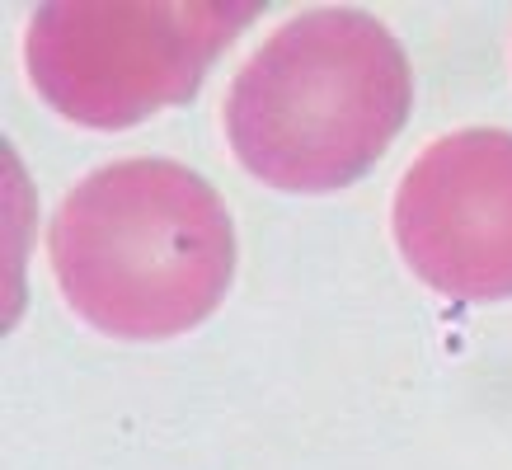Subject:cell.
<instances>
[{
  "instance_id": "cell-1",
  "label": "cell",
  "mask_w": 512,
  "mask_h": 470,
  "mask_svg": "<svg viewBox=\"0 0 512 470\" xmlns=\"http://www.w3.org/2000/svg\"><path fill=\"white\" fill-rule=\"evenodd\" d=\"M66 301L113 339L202 325L235 273L231 212L174 160H118L80 179L47 231Z\"/></svg>"
},
{
  "instance_id": "cell-2",
  "label": "cell",
  "mask_w": 512,
  "mask_h": 470,
  "mask_svg": "<svg viewBox=\"0 0 512 470\" xmlns=\"http://www.w3.org/2000/svg\"><path fill=\"white\" fill-rule=\"evenodd\" d=\"M409 113V66L367 10H301L226 94V137L264 184L325 193L381 160Z\"/></svg>"
},
{
  "instance_id": "cell-3",
  "label": "cell",
  "mask_w": 512,
  "mask_h": 470,
  "mask_svg": "<svg viewBox=\"0 0 512 470\" xmlns=\"http://www.w3.org/2000/svg\"><path fill=\"white\" fill-rule=\"evenodd\" d=\"M254 15L235 0H62L33 15L24 62L71 123L127 127L188 99Z\"/></svg>"
},
{
  "instance_id": "cell-4",
  "label": "cell",
  "mask_w": 512,
  "mask_h": 470,
  "mask_svg": "<svg viewBox=\"0 0 512 470\" xmlns=\"http://www.w3.org/2000/svg\"><path fill=\"white\" fill-rule=\"evenodd\" d=\"M395 240L447 297H512V132L470 127L433 141L400 184Z\"/></svg>"
}]
</instances>
